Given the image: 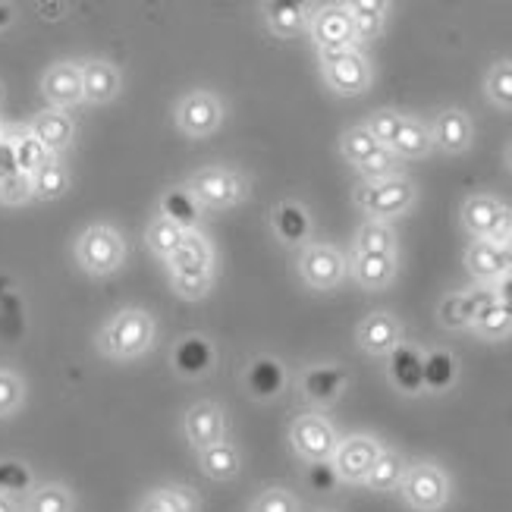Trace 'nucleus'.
Returning <instances> with one entry per match:
<instances>
[{"label":"nucleus","mask_w":512,"mask_h":512,"mask_svg":"<svg viewBox=\"0 0 512 512\" xmlns=\"http://www.w3.org/2000/svg\"><path fill=\"white\" fill-rule=\"evenodd\" d=\"M154 343V321L142 308H123L98 333V349L107 359L129 362L145 355Z\"/></svg>","instance_id":"f257e3e1"},{"label":"nucleus","mask_w":512,"mask_h":512,"mask_svg":"<svg viewBox=\"0 0 512 512\" xmlns=\"http://www.w3.org/2000/svg\"><path fill=\"white\" fill-rule=\"evenodd\" d=\"M186 189L192 192V198L202 208H233L242 198L249 195V180L242 173L230 170V167H202L192 173V180L186 183Z\"/></svg>","instance_id":"f03ea898"},{"label":"nucleus","mask_w":512,"mask_h":512,"mask_svg":"<svg viewBox=\"0 0 512 512\" xmlns=\"http://www.w3.org/2000/svg\"><path fill=\"white\" fill-rule=\"evenodd\" d=\"M123 258H126V242L114 227H107V224L88 227L76 239V261H79L82 271L92 274V277L114 274L123 264Z\"/></svg>","instance_id":"7ed1b4c3"},{"label":"nucleus","mask_w":512,"mask_h":512,"mask_svg":"<svg viewBox=\"0 0 512 512\" xmlns=\"http://www.w3.org/2000/svg\"><path fill=\"white\" fill-rule=\"evenodd\" d=\"M412 202H415V186L406 176H393V180H384V183H362L355 189V205L371 220H384V224L390 217L409 211Z\"/></svg>","instance_id":"20e7f679"},{"label":"nucleus","mask_w":512,"mask_h":512,"mask_svg":"<svg viewBox=\"0 0 512 512\" xmlns=\"http://www.w3.org/2000/svg\"><path fill=\"white\" fill-rule=\"evenodd\" d=\"M321 57V73L324 82L343 98H355L362 95L368 82H371V66L365 60V54L359 48H346V51H327L318 54Z\"/></svg>","instance_id":"39448f33"},{"label":"nucleus","mask_w":512,"mask_h":512,"mask_svg":"<svg viewBox=\"0 0 512 512\" xmlns=\"http://www.w3.org/2000/svg\"><path fill=\"white\" fill-rule=\"evenodd\" d=\"M289 443H293V450L308 462H330L333 453H337V447H340V437H337V431H333V425L324 415L305 412V415L293 418Z\"/></svg>","instance_id":"423d86ee"},{"label":"nucleus","mask_w":512,"mask_h":512,"mask_svg":"<svg viewBox=\"0 0 512 512\" xmlns=\"http://www.w3.org/2000/svg\"><path fill=\"white\" fill-rule=\"evenodd\" d=\"M403 497L412 509L418 512H437L447 506L450 500V481L443 475L434 462H418V465H409L406 469V478H403Z\"/></svg>","instance_id":"0eeeda50"},{"label":"nucleus","mask_w":512,"mask_h":512,"mask_svg":"<svg viewBox=\"0 0 512 512\" xmlns=\"http://www.w3.org/2000/svg\"><path fill=\"white\" fill-rule=\"evenodd\" d=\"M224 123V101L208 88H195L180 104H176V126L189 139H205Z\"/></svg>","instance_id":"6e6552de"},{"label":"nucleus","mask_w":512,"mask_h":512,"mask_svg":"<svg viewBox=\"0 0 512 512\" xmlns=\"http://www.w3.org/2000/svg\"><path fill=\"white\" fill-rule=\"evenodd\" d=\"M308 29H311V38H315V44H318V54L355 48V26H352V16H349L346 4L315 10V13H311V26Z\"/></svg>","instance_id":"1a4fd4ad"},{"label":"nucleus","mask_w":512,"mask_h":512,"mask_svg":"<svg viewBox=\"0 0 512 512\" xmlns=\"http://www.w3.org/2000/svg\"><path fill=\"white\" fill-rule=\"evenodd\" d=\"M381 443L374 437H365V434H355V437H346L340 440L337 453H333V469H337L340 481H352V484H365L371 465L381 456Z\"/></svg>","instance_id":"9d476101"},{"label":"nucleus","mask_w":512,"mask_h":512,"mask_svg":"<svg viewBox=\"0 0 512 512\" xmlns=\"http://www.w3.org/2000/svg\"><path fill=\"white\" fill-rule=\"evenodd\" d=\"M299 274L311 289H333L346 277V261L333 246H305L299 258Z\"/></svg>","instance_id":"9b49d317"},{"label":"nucleus","mask_w":512,"mask_h":512,"mask_svg":"<svg viewBox=\"0 0 512 512\" xmlns=\"http://www.w3.org/2000/svg\"><path fill=\"white\" fill-rule=\"evenodd\" d=\"M41 92L51 101L54 110H70L82 104V66L73 60L54 63L48 73L41 76Z\"/></svg>","instance_id":"f8f14e48"},{"label":"nucleus","mask_w":512,"mask_h":512,"mask_svg":"<svg viewBox=\"0 0 512 512\" xmlns=\"http://www.w3.org/2000/svg\"><path fill=\"white\" fill-rule=\"evenodd\" d=\"M183 431H186V440L192 447L202 453L214 443H224V434H227V418H224V409L214 406V403H195L189 412H186V421H183Z\"/></svg>","instance_id":"ddd939ff"},{"label":"nucleus","mask_w":512,"mask_h":512,"mask_svg":"<svg viewBox=\"0 0 512 512\" xmlns=\"http://www.w3.org/2000/svg\"><path fill=\"white\" fill-rule=\"evenodd\" d=\"M349 374L337 365H311L302 374V393L311 406H333L343 396Z\"/></svg>","instance_id":"4468645a"},{"label":"nucleus","mask_w":512,"mask_h":512,"mask_svg":"<svg viewBox=\"0 0 512 512\" xmlns=\"http://www.w3.org/2000/svg\"><path fill=\"white\" fill-rule=\"evenodd\" d=\"M214 359H217L214 346L205 337H198V333H189V337H183L173 346V371L180 374L183 381L205 377L214 368Z\"/></svg>","instance_id":"2eb2a0df"},{"label":"nucleus","mask_w":512,"mask_h":512,"mask_svg":"<svg viewBox=\"0 0 512 512\" xmlns=\"http://www.w3.org/2000/svg\"><path fill=\"white\" fill-rule=\"evenodd\" d=\"M390 381L399 393H406V396L425 393V355H421L415 346L399 343L390 352Z\"/></svg>","instance_id":"dca6fc26"},{"label":"nucleus","mask_w":512,"mask_h":512,"mask_svg":"<svg viewBox=\"0 0 512 512\" xmlns=\"http://www.w3.org/2000/svg\"><path fill=\"white\" fill-rule=\"evenodd\" d=\"M242 384H246V393L258 403H267V399H277L286 387V368L271 359V355H258V359L249 362L246 374H242Z\"/></svg>","instance_id":"f3484780"},{"label":"nucleus","mask_w":512,"mask_h":512,"mask_svg":"<svg viewBox=\"0 0 512 512\" xmlns=\"http://www.w3.org/2000/svg\"><path fill=\"white\" fill-rule=\"evenodd\" d=\"M29 132L57 158L60 151H66V148L73 145V139H76V123H73L70 114H66V110L48 107V110H41V114L32 120Z\"/></svg>","instance_id":"a211bd4d"},{"label":"nucleus","mask_w":512,"mask_h":512,"mask_svg":"<svg viewBox=\"0 0 512 512\" xmlns=\"http://www.w3.org/2000/svg\"><path fill=\"white\" fill-rule=\"evenodd\" d=\"M82 66V98L88 104H107L120 95V70L107 60H85Z\"/></svg>","instance_id":"6ab92c4d"},{"label":"nucleus","mask_w":512,"mask_h":512,"mask_svg":"<svg viewBox=\"0 0 512 512\" xmlns=\"http://www.w3.org/2000/svg\"><path fill=\"white\" fill-rule=\"evenodd\" d=\"M431 139L437 148H443L447 154H459L472 145V120L465 110H440L434 126H431Z\"/></svg>","instance_id":"aec40b11"},{"label":"nucleus","mask_w":512,"mask_h":512,"mask_svg":"<svg viewBox=\"0 0 512 512\" xmlns=\"http://www.w3.org/2000/svg\"><path fill=\"white\" fill-rule=\"evenodd\" d=\"M399 337H403V327L387 311H374L359 327V346L368 355H390L399 346Z\"/></svg>","instance_id":"412c9836"},{"label":"nucleus","mask_w":512,"mask_h":512,"mask_svg":"<svg viewBox=\"0 0 512 512\" xmlns=\"http://www.w3.org/2000/svg\"><path fill=\"white\" fill-rule=\"evenodd\" d=\"M167 274H192V271H211L214 267V249H211V242L192 230L186 233L183 239V246L176 249L167 261Z\"/></svg>","instance_id":"4be33fe9"},{"label":"nucleus","mask_w":512,"mask_h":512,"mask_svg":"<svg viewBox=\"0 0 512 512\" xmlns=\"http://www.w3.org/2000/svg\"><path fill=\"white\" fill-rule=\"evenodd\" d=\"M264 19H267V29L280 38H289V35H299L311 26V7L305 4H293V0H271V4H264Z\"/></svg>","instance_id":"5701e85b"},{"label":"nucleus","mask_w":512,"mask_h":512,"mask_svg":"<svg viewBox=\"0 0 512 512\" xmlns=\"http://www.w3.org/2000/svg\"><path fill=\"white\" fill-rule=\"evenodd\" d=\"M161 217L192 233L198 227V217H202V205L195 202L186 186H173L161 195Z\"/></svg>","instance_id":"b1692460"},{"label":"nucleus","mask_w":512,"mask_h":512,"mask_svg":"<svg viewBox=\"0 0 512 512\" xmlns=\"http://www.w3.org/2000/svg\"><path fill=\"white\" fill-rule=\"evenodd\" d=\"M500 211H503V205L494 195H472L469 202L462 205V227L469 230L475 239H487L497 224Z\"/></svg>","instance_id":"393cba45"},{"label":"nucleus","mask_w":512,"mask_h":512,"mask_svg":"<svg viewBox=\"0 0 512 512\" xmlns=\"http://www.w3.org/2000/svg\"><path fill=\"white\" fill-rule=\"evenodd\" d=\"M271 220H274V233L283 242H289V246H302V242L308 239V233H311L308 211L299 202H283V205H277L274 214H271Z\"/></svg>","instance_id":"a878e982"},{"label":"nucleus","mask_w":512,"mask_h":512,"mask_svg":"<svg viewBox=\"0 0 512 512\" xmlns=\"http://www.w3.org/2000/svg\"><path fill=\"white\" fill-rule=\"evenodd\" d=\"M431 148H434L431 129L415 117H403V126H399L396 139L390 145L396 158H425Z\"/></svg>","instance_id":"bb28decb"},{"label":"nucleus","mask_w":512,"mask_h":512,"mask_svg":"<svg viewBox=\"0 0 512 512\" xmlns=\"http://www.w3.org/2000/svg\"><path fill=\"white\" fill-rule=\"evenodd\" d=\"M465 267L478 283H497L503 277V264H500V249L487 239H475L469 252H465Z\"/></svg>","instance_id":"cd10ccee"},{"label":"nucleus","mask_w":512,"mask_h":512,"mask_svg":"<svg viewBox=\"0 0 512 512\" xmlns=\"http://www.w3.org/2000/svg\"><path fill=\"white\" fill-rule=\"evenodd\" d=\"M396 274V255H355L352 258V277L365 289H381Z\"/></svg>","instance_id":"c85d7f7f"},{"label":"nucleus","mask_w":512,"mask_h":512,"mask_svg":"<svg viewBox=\"0 0 512 512\" xmlns=\"http://www.w3.org/2000/svg\"><path fill=\"white\" fill-rule=\"evenodd\" d=\"M346 10L355 26V41H371L384 32L387 4H381V0H352V4H346Z\"/></svg>","instance_id":"c756f323"},{"label":"nucleus","mask_w":512,"mask_h":512,"mask_svg":"<svg viewBox=\"0 0 512 512\" xmlns=\"http://www.w3.org/2000/svg\"><path fill=\"white\" fill-rule=\"evenodd\" d=\"M198 465H202V472L214 481H230L239 475V450L233 443H214V447L198 453Z\"/></svg>","instance_id":"7c9ffc66"},{"label":"nucleus","mask_w":512,"mask_h":512,"mask_svg":"<svg viewBox=\"0 0 512 512\" xmlns=\"http://www.w3.org/2000/svg\"><path fill=\"white\" fill-rule=\"evenodd\" d=\"M406 469L409 465L403 462V456L393 453V450H381V456H377V462L371 465L365 484L371 487V491H393V487L403 484Z\"/></svg>","instance_id":"2f4dec72"},{"label":"nucleus","mask_w":512,"mask_h":512,"mask_svg":"<svg viewBox=\"0 0 512 512\" xmlns=\"http://www.w3.org/2000/svg\"><path fill=\"white\" fill-rule=\"evenodd\" d=\"M459 365L453 359V352L447 349H434L425 355V390L431 393H447L456 384Z\"/></svg>","instance_id":"473e14b6"},{"label":"nucleus","mask_w":512,"mask_h":512,"mask_svg":"<svg viewBox=\"0 0 512 512\" xmlns=\"http://www.w3.org/2000/svg\"><path fill=\"white\" fill-rule=\"evenodd\" d=\"M139 512H198V497L186 487H158L139 503Z\"/></svg>","instance_id":"72a5a7b5"},{"label":"nucleus","mask_w":512,"mask_h":512,"mask_svg":"<svg viewBox=\"0 0 512 512\" xmlns=\"http://www.w3.org/2000/svg\"><path fill=\"white\" fill-rule=\"evenodd\" d=\"M355 255H396V236L384 220H368L355 236Z\"/></svg>","instance_id":"f704fd0d"},{"label":"nucleus","mask_w":512,"mask_h":512,"mask_svg":"<svg viewBox=\"0 0 512 512\" xmlns=\"http://www.w3.org/2000/svg\"><path fill=\"white\" fill-rule=\"evenodd\" d=\"M472 330L484 340H503L506 333H512V311L500 299H494L491 305H484L475 315Z\"/></svg>","instance_id":"c9c22d12"},{"label":"nucleus","mask_w":512,"mask_h":512,"mask_svg":"<svg viewBox=\"0 0 512 512\" xmlns=\"http://www.w3.org/2000/svg\"><path fill=\"white\" fill-rule=\"evenodd\" d=\"M66 189H70V170H66L57 158H51L35 176H32V192L41 202H54Z\"/></svg>","instance_id":"e433bc0d"},{"label":"nucleus","mask_w":512,"mask_h":512,"mask_svg":"<svg viewBox=\"0 0 512 512\" xmlns=\"http://www.w3.org/2000/svg\"><path fill=\"white\" fill-rule=\"evenodd\" d=\"M13 151H16L19 173H29V176H35L44 164L54 158V154L44 148L29 129H22V132H16V136H13Z\"/></svg>","instance_id":"4c0bfd02"},{"label":"nucleus","mask_w":512,"mask_h":512,"mask_svg":"<svg viewBox=\"0 0 512 512\" xmlns=\"http://www.w3.org/2000/svg\"><path fill=\"white\" fill-rule=\"evenodd\" d=\"M183 239H186V230H180V227L170 224V220H164V217H154L151 224H148V230H145L148 249L158 255L161 261H167L176 249H180Z\"/></svg>","instance_id":"58836bf2"},{"label":"nucleus","mask_w":512,"mask_h":512,"mask_svg":"<svg viewBox=\"0 0 512 512\" xmlns=\"http://www.w3.org/2000/svg\"><path fill=\"white\" fill-rule=\"evenodd\" d=\"M437 318L440 324L447 327V330H465V327H472L475 321V308H472V299L469 293H453L440 302V311H437Z\"/></svg>","instance_id":"ea45409f"},{"label":"nucleus","mask_w":512,"mask_h":512,"mask_svg":"<svg viewBox=\"0 0 512 512\" xmlns=\"http://www.w3.org/2000/svg\"><path fill=\"white\" fill-rule=\"evenodd\" d=\"M340 151H343V158L349 161V164H365L374 151H381V145L374 142V136L365 129V126H352V129H346L343 132V139H340Z\"/></svg>","instance_id":"a19ab883"},{"label":"nucleus","mask_w":512,"mask_h":512,"mask_svg":"<svg viewBox=\"0 0 512 512\" xmlns=\"http://www.w3.org/2000/svg\"><path fill=\"white\" fill-rule=\"evenodd\" d=\"M32 491V472L26 462L19 459H0V494L4 497H19Z\"/></svg>","instance_id":"79ce46f5"},{"label":"nucleus","mask_w":512,"mask_h":512,"mask_svg":"<svg viewBox=\"0 0 512 512\" xmlns=\"http://www.w3.org/2000/svg\"><path fill=\"white\" fill-rule=\"evenodd\" d=\"M26 512H73V494L63 484H44L32 491Z\"/></svg>","instance_id":"37998d69"},{"label":"nucleus","mask_w":512,"mask_h":512,"mask_svg":"<svg viewBox=\"0 0 512 512\" xmlns=\"http://www.w3.org/2000/svg\"><path fill=\"white\" fill-rule=\"evenodd\" d=\"M487 98H491L497 107L503 110H512V60H500L491 66V73H487Z\"/></svg>","instance_id":"c03bdc74"},{"label":"nucleus","mask_w":512,"mask_h":512,"mask_svg":"<svg viewBox=\"0 0 512 512\" xmlns=\"http://www.w3.org/2000/svg\"><path fill=\"white\" fill-rule=\"evenodd\" d=\"M359 173H362L365 183L393 180V176H399V158H396L390 148H381V151H374L365 164H359Z\"/></svg>","instance_id":"a18cd8bd"},{"label":"nucleus","mask_w":512,"mask_h":512,"mask_svg":"<svg viewBox=\"0 0 512 512\" xmlns=\"http://www.w3.org/2000/svg\"><path fill=\"white\" fill-rule=\"evenodd\" d=\"M173 293L183 299H205L214 286V267L211 271H192V274H170Z\"/></svg>","instance_id":"49530a36"},{"label":"nucleus","mask_w":512,"mask_h":512,"mask_svg":"<svg viewBox=\"0 0 512 512\" xmlns=\"http://www.w3.org/2000/svg\"><path fill=\"white\" fill-rule=\"evenodd\" d=\"M399 126H403V114H396V110H374V114L368 117L365 129L374 136V142L381 148H390Z\"/></svg>","instance_id":"de8ad7c7"},{"label":"nucleus","mask_w":512,"mask_h":512,"mask_svg":"<svg viewBox=\"0 0 512 512\" xmlns=\"http://www.w3.org/2000/svg\"><path fill=\"white\" fill-rule=\"evenodd\" d=\"M29 198H35L29 173H13L0 180V205H26Z\"/></svg>","instance_id":"09e8293b"},{"label":"nucleus","mask_w":512,"mask_h":512,"mask_svg":"<svg viewBox=\"0 0 512 512\" xmlns=\"http://www.w3.org/2000/svg\"><path fill=\"white\" fill-rule=\"evenodd\" d=\"M22 393H26V390H22L19 374L0 368V418L13 415L22 406Z\"/></svg>","instance_id":"8fccbe9b"},{"label":"nucleus","mask_w":512,"mask_h":512,"mask_svg":"<svg viewBox=\"0 0 512 512\" xmlns=\"http://www.w3.org/2000/svg\"><path fill=\"white\" fill-rule=\"evenodd\" d=\"M305 481H308L311 491H318V494H330L333 487L340 484V475H337V469H333V462H308Z\"/></svg>","instance_id":"3c124183"},{"label":"nucleus","mask_w":512,"mask_h":512,"mask_svg":"<svg viewBox=\"0 0 512 512\" xmlns=\"http://www.w3.org/2000/svg\"><path fill=\"white\" fill-rule=\"evenodd\" d=\"M252 512H299V506H296V497L289 491H283V487H271V491H264L255 500Z\"/></svg>","instance_id":"603ef678"},{"label":"nucleus","mask_w":512,"mask_h":512,"mask_svg":"<svg viewBox=\"0 0 512 512\" xmlns=\"http://www.w3.org/2000/svg\"><path fill=\"white\" fill-rule=\"evenodd\" d=\"M487 242H494L497 249H503V246H509V242H512V208L503 205V211H500V217H497V224H494L491 236H487Z\"/></svg>","instance_id":"864d4df0"},{"label":"nucleus","mask_w":512,"mask_h":512,"mask_svg":"<svg viewBox=\"0 0 512 512\" xmlns=\"http://www.w3.org/2000/svg\"><path fill=\"white\" fill-rule=\"evenodd\" d=\"M19 173L16 167V151H13V139H0V180Z\"/></svg>","instance_id":"5fc2aeb1"},{"label":"nucleus","mask_w":512,"mask_h":512,"mask_svg":"<svg viewBox=\"0 0 512 512\" xmlns=\"http://www.w3.org/2000/svg\"><path fill=\"white\" fill-rule=\"evenodd\" d=\"M494 293H497V299L512 311V277H500V280L494 283Z\"/></svg>","instance_id":"6e6d98bb"},{"label":"nucleus","mask_w":512,"mask_h":512,"mask_svg":"<svg viewBox=\"0 0 512 512\" xmlns=\"http://www.w3.org/2000/svg\"><path fill=\"white\" fill-rule=\"evenodd\" d=\"M500 264H503V277H512V242L500 249Z\"/></svg>","instance_id":"4d7b16f0"},{"label":"nucleus","mask_w":512,"mask_h":512,"mask_svg":"<svg viewBox=\"0 0 512 512\" xmlns=\"http://www.w3.org/2000/svg\"><path fill=\"white\" fill-rule=\"evenodd\" d=\"M13 22V7L10 4H0V29H7Z\"/></svg>","instance_id":"13d9d810"},{"label":"nucleus","mask_w":512,"mask_h":512,"mask_svg":"<svg viewBox=\"0 0 512 512\" xmlns=\"http://www.w3.org/2000/svg\"><path fill=\"white\" fill-rule=\"evenodd\" d=\"M38 10H41V13H66V7H63V4H41Z\"/></svg>","instance_id":"bf43d9fd"},{"label":"nucleus","mask_w":512,"mask_h":512,"mask_svg":"<svg viewBox=\"0 0 512 512\" xmlns=\"http://www.w3.org/2000/svg\"><path fill=\"white\" fill-rule=\"evenodd\" d=\"M0 512H16V503L4 494H0Z\"/></svg>","instance_id":"052dcab7"},{"label":"nucleus","mask_w":512,"mask_h":512,"mask_svg":"<svg viewBox=\"0 0 512 512\" xmlns=\"http://www.w3.org/2000/svg\"><path fill=\"white\" fill-rule=\"evenodd\" d=\"M506 164H509V170H512V142L506 145Z\"/></svg>","instance_id":"680f3d73"},{"label":"nucleus","mask_w":512,"mask_h":512,"mask_svg":"<svg viewBox=\"0 0 512 512\" xmlns=\"http://www.w3.org/2000/svg\"><path fill=\"white\" fill-rule=\"evenodd\" d=\"M0 101H4V85H0Z\"/></svg>","instance_id":"e2e57ef3"},{"label":"nucleus","mask_w":512,"mask_h":512,"mask_svg":"<svg viewBox=\"0 0 512 512\" xmlns=\"http://www.w3.org/2000/svg\"><path fill=\"white\" fill-rule=\"evenodd\" d=\"M0 139H4V123H0Z\"/></svg>","instance_id":"0e129e2a"}]
</instances>
